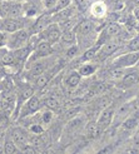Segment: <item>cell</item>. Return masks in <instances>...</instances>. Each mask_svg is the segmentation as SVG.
Segmentation results:
<instances>
[{"label":"cell","mask_w":139,"mask_h":154,"mask_svg":"<svg viewBox=\"0 0 139 154\" xmlns=\"http://www.w3.org/2000/svg\"><path fill=\"white\" fill-rule=\"evenodd\" d=\"M29 39V34L26 30H17L11 34V36L9 38V42H8V45H9L10 49H18L21 48Z\"/></svg>","instance_id":"6da1fadb"},{"label":"cell","mask_w":139,"mask_h":154,"mask_svg":"<svg viewBox=\"0 0 139 154\" xmlns=\"http://www.w3.org/2000/svg\"><path fill=\"white\" fill-rule=\"evenodd\" d=\"M11 139L21 149L23 147H25L29 143V134L26 130L23 128H14L11 130Z\"/></svg>","instance_id":"7a4b0ae2"},{"label":"cell","mask_w":139,"mask_h":154,"mask_svg":"<svg viewBox=\"0 0 139 154\" xmlns=\"http://www.w3.org/2000/svg\"><path fill=\"white\" fill-rule=\"evenodd\" d=\"M43 38L45 40H48L50 44L53 43H57L60 36H61V32H60V28L58 25H48L44 30H43Z\"/></svg>","instance_id":"3957f363"},{"label":"cell","mask_w":139,"mask_h":154,"mask_svg":"<svg viewBox=\"0 0 139 154\" xmlns=\"http://www.w3.org/2000/svg\"><path fill=\"white\" fill-rule=\"evenodd\" d=\"M139 60V51H134L132 54H127L124 57H120L114 61V64L117 68L120 66H129V65H134L137 61Z\"/></svg>","instance_id":"277c9868"},{"label":"cell","mask_w":139,"mask_h":154,"mask_svg":"<svg viewBox=\"0 0 139 154\" xmlns=\"http://www.w3.org/2000/svg\"><path fill=\"white\" fill-rule=\"evenodd\" d=\"M113 115H114V108L113 106H108L102 112V114H100V117L98 119V123H97V124L99 125V128H100V130L105 129L108 125L110 124V122L113 119Z\"/></svg>","instance_id":"5b68a950"},{"label":"cell","mask_w":139,"mask_h":154,"mask_svg":"<svg viewBox=\"0 0 139 154\" xmlns=\"http://www.w3.org/2000/svg\"><path fill=\"white\" fill-rule=\"evenodd\" d=\"M20 21L15 18H6L0 20V30H4L6 33H14L20 29Z\"/></svg>","instance_id":"8992f818"},{"label":"cell","mask_w":139,"mask_h":154,"mask_svg":"<svg viewBox=\"0 0 139 154\" xmlns=\"http://www.w3.org/2000/svg\"><path fill=\"white\" fill-rule=\"evenodd\" d=\"M0 100L3 102V104H4V106H5L6 112L9 113L10 110H13V108H14L15 103H17V95L13 93V90H3Z\"/></svg>","instance_id":"52a82bcc"},{"label":"cell","mask_w":139,"mask_h":154,"mask_svg":"<svg viewBox=\"0 0 139 154\" xmlns=\"http://www.w3.org/2000/svg\"><path fill=\"white\" fill-rule=\"evenodd\" d=\"M40 109V100H39V98H36V97H30L28 100H26V104L25 106L23 108V114L21 115H28V114H33L35 112H38Z\"/></svg>","instance_id":"ba28073f"},{"label":"cell","mask_w":139,"mask_h":154,"mask_svg":"<svg viewBox=\"0 0 139 154\" xmlns=\"http://www.w3.org/2000/svg\"><path fill=\"white\" fill-rule=\"evenodd\" d=\"M46 69H48V63L44 60H40V61H38V63H35L32 68H30V70H29V79H35L38 78L39 75H42L43 73L46 72Z\"/></svg>","instance_id":"9c48e42d"},{"label":"cell","mask_w":139,"mask_h":154,"mask_svg":"<svg viewBox=\"0 0 139 154\" xmlns=\"http://www.w3.org/2000/svg\"><path fill=\"white\" fill-rule=\"evenodd\" d=\"M35 55L39 57V58H43V57H48L50 51H51V45L48 40H39L38 42V44L35 45Z\"/></svg>","instance_id":"30bf717a"},{"label":"cell","mask_w":139,"mask_h":154,"mask_svg":"<svg viewBox=\"0 0 139 154\" xmlns=\"http://www.w3.org/2000/svg\"><path fill=\"white\" fill-rule=\"evenodd\" d=\"M21 6L19 4H6L4 6V13L8 15L9 18H15L17 19L18 17L21 15Z\"/></svg>","instance_id":"8fae6325"},{"label":"cell","mask_w":139,"mask_h":154,"mask_svg":"<svg viewBox=\"0 0 139 154\" xmlns=\"http://www.w3.org/2000/svg\"><path fill=\"white\" fill-rule=\"evenodd\" d=\"M79 83H80V74L75 73V72L70 73L65 79V85L69 89H75L76 87L79 85Z\"/></svg>","instance_id":"7c38bea8"},{"label":"cell","mask_w":139,"mask_h":154,"mask_svg":"<svg viewBox=\"0 0 139 154\" xmlns=\"http://www.w3.org/2000/svg\"><path fill=\"white\" fill-rule=\"evenodd\" d=\"M14 57H15V61H24L30 54V47H21L15 49L14 51Z\"/></svg>","instance_id":"4fadbf2b"},{"label":"cell","mask_w":139,"mask_h":154,"mask_svg":"<svg viewBox=\"0 0 139 154\" xmlns=\"http://www.w3.org/2000/svg\"><path fill=\"white\" fill-rule=\"evenodd\" d=\"M0 64H3V65H14L15 64L14 53L4 50L3 54H0Z\"/></svg>","instance_id":"5bb4252c"},{"label":"cell","mask_w":139,"mask_h":154,"mask_svg":"<svg viewBox=\"0 0 139 154\" xmlns=\"http://www.w3.org/2000/svg\"><path fill=\"white\" fill-rule=\"evenodd\" d=\"M139 82V76H138V74H135V73H129V74H127L124 78H123V84L122 85L124 87V88H128V87H132V85H134V84H137Z\"/></svg>","instance_id":"9a60e30c"},{"label":"cell","mask_w":139,"mask_h":154,"mask_svg":"<svg viewBox=\"0 0 139 154\" xmlns=\"http://www.w3.org/2000/svg\"><path fill=\"white\" fill-rule=\"evenodd\" d=\"M49 25V15L48 14H45V15H43V17H40L39 19L36 20V23H35V25H34V30L35 32H43V30Z\"/></svg>","instance_id":"2e32d148"},{"label":"cell","mask_w":139,"mask_h":154,"mask_svg":"<svg viewBox=\"0 0 139 154\" xmlns=\"http://www.w3.org/2000/svg\"><path fill=\"white\" fill-rule=\"evenodd\" d=\"M93 30V23L89 21V20H84L82 21L79 26H78V34L85 36V35H89L90 32Z\"/></svg>","instance_id":"e0dca14e"},{"label":"cell","mask_w":139,"mask_h":154,"mask_svg":"<svg viewBox=\"0 0 139 154\" xmlns=\"http://www.w3.org/2000/svg\"><path fill=\"white\" fill-rule=\"evenodd\" d=\"M100 132H102V130H100V128H99V125L97 124V123H89L88 127H87V134H88L89 138H91V139L98 138Z\"/></svg>","instance_id":"ac0fdd59"},{"label":"cell","mask_w":139,"mask_h":154,"mask_svg":"<svg viewBox=\"0 0 139 154\" xmlns=\"http://www.w3.org/2000/svg\"><path fill=\"white\" fill-rule=\"evenodd\" d=\"M53 75H50V74H48V73H43L42 75H39L38 78H35V87L38 88V89H42V88H44L46 84L49 83V80H50V78H51Z\"/></svg>","instance_id":"d6986e66"},{"label":"cell","mask_w":139,"mask_h":154,"mask_svg":"<svg viewBox=\"0 0 139 154\" xmlns=\"http://www.w3.org/2000/svg\"><path fill=\"white\" fill-rule=\"evenodd\" d=\"M117 49H118V45L115 43H108V44H105L103 47V49L100 50V58H105L108 55H110V54H113Z\"/></svg>","instance_id":"ffe728a7"},{"label":"cell","mask_w":139,"mask_h":154,"mask_svg":"<svg viewBox=\"0 0 139 154\" xmlns=\"http://www.w3.org/2000/svg\"><path fill=\"white\" fill-rule=\"evenodd\" d=\"M19 94H20V95H19V97H20V100H21V102H25V100H28L30 97H33L34 89H33L32 87H29V85H24V87H23V89L20 90Z\"/></svg>","instance_id":"44dd1931"},{"label":"cell","mask_w":139,"mask_h":154,"mask_svg":"<svg viewBox=\"0 0 139 154\" xmlns=\"http://www.w3.org/2000/svg\"><path fill=\"white\" fill-rule=\"evenodd\" d=\"M60 38L64 43H68V44H74L76 42V35L74 34V32H72V30H65V32L61 34Z\"/></svg>","instance_id":"7402d4cb"},{"label":"cell","mask_w":139,"mask_h":154,"mask_svg":"<svg viewBox=\"0 0 139 154\" xmlns=\"http://www.w3.org/2000/svg\"><path fill=\"white\" fill-rule=\"evenodd\" d=\"M19 149L17 148V144L13 142V139H9V138H8V139L5 140V143H4V152L6 154H14Z\"/></svg>","instance_id":"603a6c76"},{"label":"cell","mask_w":139,"mask_h":154,"mask_svg":"<svg viewBox=\"0 0 139 154\" xmlns=\"http://www.w3.org/2000/svg\"><path fill=\"white\" fill-rule=\"evenodd\" d=\"M119 32H120V26L117 24V23H110L105 30V34L109 35V36H114V35L119 34Z\"/></svg>","instance_id":"cb8c5ba5"},{"label":"cell","mask_w":139,"mask_h":154,"mask_svg":"<svg viewBox=\"0 0 139 154\" xmlns=\"http://www.w3.org/2000/svg\"><path fill=\"white\" fill-rule=\"evenodd\" d=\"M45 105L49 108V109H58L59 105H60V100L57 97H49L48 99L45 100Z\"/></svg>","instance_id":"d4e9b609"},{"label":"cell","mask_w":139,"mask_h":154,"mask_svg":"<svg viewBox=\"0 0 139 154\" xmlns=\"http://www.w3.org/2000/svg\"><path fill=\"white\" fill-rule=\"evenodd\" d=\"M94 72H95V68L93 66V65H83V66L79 69V74L83 75V76L91 75Z\"/></svg>","instance_id":"484cf974"},{"label":"cell","mask_w":139,"mask_h":154,"mask_svg":"<svg viewBox=\"0 0 139 154\" xmlns=\"http://www.w3.org/2000/svg\"><path fill=\"white\" fill-rule=\"evenodd\" d=\"M69 4H70V0H58L55 8H54L53 10L54 11H60L63 9H66V8L69 6Z\"/></svg>","instance_id":"4316f807"},{"label":"cell","mask_w":139,"mask_h":154,"mask_svg":"<svg viewBox=\"0 0 139 154\" xmlns=\"http://www.w3.org/2000/svg\"><path fill=\"white\" fill-rule=\"evenodd\" d=\"M99 45H100V44L98 43L94 48L87 50L85 54L83 55V60H89V59H91V58H94V57H95V53H97V50H98V48H99Z\"/></svg>","instance_id":"83f0119b"},{"label":"cell","mask_w":139,"mask_h":154,"mask_svg":"<svg viewBox=\"0 0 139 154\" xmlns=\"http://www.w3.org/2000/svg\"><path fill=\"white\" fill-rule=\"evenodd\" d=\"M2 88H3V90H13L14 82L11 80V78H5L2 82Z\"/></svg>","instance_id":"f1b7e54d"},{"label":"cell","mask_w":139,"mask_h":154,"mask_svg":"<svg viewBox=\"0 0 139 154\" xmlns=\"http://www.w3.org/2000/svg\"><path fill=\"white\" fill-rule=\"evenodd\" d=\"M129 49L132 51H138L139 50V36H135L134 39H132L129 42Z\"/></svg>","instance_id":"f546056e"},{"label":"cell","mask_w":139,"mask_h":154,"mask_svg":"<svg viewBox=\"0 0 139 154\" xmlns=\"http://www.w3.org/2000/svg\"><path fill=\"white\" fill-rule=\"evenodd\" d=\"M135 124H137V118L133 117V118H129L128 120H125L123 127H124L125 129H133L135 127Z\"/></svg>","instance_id":"4dcf8cb0"},{"label":"cell","mask_w":139,"mask_h":154,"mask_svg":"<svg viewBox=\"0 0 139 154\" xmlns=\"http://www.w3.org/2000/svg\"><path fill=\"white\" fill-rule=\"evenodd\" d=\"M73 26H74V21H72V20H66L64 23H60V29H63L64 32L65 30H72Z\"/></svg>","instance_id":"1f68e13d"},{"label":"cell","mask_w":139,"mask_h":154,"mask_svg":"<svg viewBox=\"0 0 139 154\" xmlns=\"http://www.w3.org/2000/svg\"><path fill=\"white\" fill-rule=\"evenodd\" d=\"M123 74H124V72H123V69L117 68L115 70H113V72L110 73V76H112L113 79H117V78H122Z\"/></svg>","instance_id":"d6a6232c"},{"label":"cell","mask_w":139,"mask_h":154,"mask_svg":"<svg viewBox=\"0 0 139 154\" xmlns=\"http://www.w3.org/2000/svg\"><path fill=\"white\" fill-rule=\"evenodd\" d=\"M57 2H58V0H45L44 4H45V6H46V9L51 10V9H54V8H55Z\"/></svg>","instance_id":"836d02e7"},{"label":"cell","mask_w":139,"mask_h":154,"mask_svg":"<svg viewBox=\"0 0 139 154\" xmlns=\"http://www.w3.org/2000/svg\"><path fill=\"white\" fill-rule=\"evenodd\" d=\"M76 53H78V47H75V45H73V47L66 51V55H68L69 58H73Z\"/></svg>","instance_id":"e575fe53"},{"label":"cell","mask_w":139,"mask_h":154,"mask_svg":"<svg viewBox=\"0 0 139 154\" xmlns=\"http://www.w3.org/2000/svg\"><path fill=\"white\" fill-rule=\"evenodd\" d=\"M8 112H6V109H5V106H4V104H3V102L0 100V120H2L5 115H8L6 114Z\"/></svg>","instance_id":"d590c367"},{"label":"cell","mask_w":139,"mask_h":154,"mask_svg":"<svg viewBox=\"0 0 139 154\" xmlns=\"http://www.w3.org/2000/svg\"><path fill=\"white\" fill-rule=\"evenodd\" d=\"M32 132L35 133V134H42L43 133V128H42V125H33L32 127Z\"/></svg>","instance_id":"8d00e7d4"},{"label":"cell","mask_w":139,"mask_h":154,"mask_svg":"<svg viewBox=\"0 0 139 154\" xmlns=\"http://www.w3.org/2000/svg\"><path fill=\"white\" fill-rule=\"evenodd\" d=\"M50 119H51V113H45V114L43 115V120H44L45 123H48Z\"/></svg>","instance_id":"74e56055"},{"label":"cell","mask_w":139,"mask_h":154,"mask_svg":"<svg viewBox=\"0 0 139 154\" xmlns=\"http://www.w3.org/2000/svg\"><path fill=\"white\" fill-rule=\"evenodd\" d=\"M134 15H135V18H137V19H139V6L134 10Z\"/></svg>","instance_id":"f35d334b"},{"label":"cell","mask_w":139,"mask_h":154,"mask_svg":"<svg viewBox=\"0 0 139 154\" xmlns=\"http://www.w3.org/2000/svg\"><path fill=\"white\" fill-rule=\"evenodd\" d=\"M134 3H135V5H137V6H139V0H135Z\"/></svg>","instance_id":"ab89813d"},{"label":"cell","mask_w":139,"mask_h":154,"mask_svg":"<svg viewBox=\"0 0 139 154\" xmlns=\"http://www.w3.org/2000/svg\"><path fill=\"white\" fill-rule=\"evenodd\" d=\"M2 132H3V129H2V127H0V134H2Z\"/></svg>","instance_id":"60d3db41"},{"label":"cell","mask_w":139,"mask_h":154,"mask_svg":"<svg viewBox=\"0 0 139 154\" xmlns=\"http://www.w3.org/2000/svg\"><path fill=\"white\" fill-rule=\"evenodd\" d=\"M112 2H117V0H112Z\"/></svg>","instance_id":"b9f144b4"}]
</instances>
